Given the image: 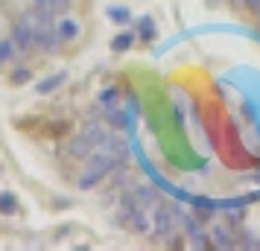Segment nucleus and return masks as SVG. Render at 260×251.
<instances>
[{"mask_svg": "<svg viewBox=\"0 0 260 251\" xmlns=\"http://www.w3.org/2000/svg\"><path fill=\"white\" fill-rule=\"evenodd\" d=\"M246 9H254V12H260V0H246Z\"/></svg>", "mask_w": 260, "mask_h": 251, "instance_id": "nucleus-18", "label": "nucleus"}, {"mask_svg": "<svg viewBox=\"0 0 260 251\" xmlns=\"http://www.w3.org/2000/svg\"><path fill=\"white\" fill-rule=\"evenodd\" d=\"M108 18L114 21V24H129V18L132 15L123 9V6H114V9H108Z\"/></svg>", "mask_w": 260, "mask_h": 251, "instance_id": "nucleus-15", "label": "nucleus"}, {"mask_svg": "<svg viewBox=\"0 0 260 251\" xmlns=\"http://www.w3.org/2000/svg\"><path fill=\"white\" fill-rule=\"evenodd\" d=\"M211 237H213V242L219 245V248H231L234 245V237L228 234V228H222V225H213L211 228Z\"/></svg>", "mask_w": 260, "mask_h": 251, "instance_id": "nucleus-7", "label": "nucleus"}, {"mask_svg": "<svg viewBox=\"0 0 260 251\" xmlns=\"http://www.w3.org/2000/svg\"><path fill=\"white\" fill-rule=\"evenodd\" d=\"M61 82H64V73H56V76H50L47 82H38V94H50V91H56Z\"/></svg>", "mask_w": 260, "mask_h": 251, "instance_id": "nucleus-11", "label": "nucleus"}, {"mask_svg": "<svg viewBox=\"0 0 260 251\" xmlns=\"http://www.w3.org/2000/svg\"><path fill=\"white\" fill-rule=\"evenodd\" d=\"M91 149H94V144H91L88 137H82V134H79V137H73V140H71V146H68V155H71V158H88V155H91Z\"/></svg>", "mask_w": 260, "mask_h": 251, "instance_id": "nucleus-4", "label": "nucleus"}, {"mask_svg": "<svg viewBox=\"0 0 260 251\" xmlns=\"http://www.w3.org/2000/svg\"><path fill=\"white\" fill-rule=\"evenodd\" d=\"M117 164H123V161H117V158H111L108 152H96V155H91V161H88V167H85V175L79 178V187L82 190H88V187H94L96 181L103 178V175H108V172H114V167Z\"/></svg>", "mask_w": 260, "mask_h": 251, "instance_id": "nucleus-1", "label": "nucleus"}, {"mask_svg": "<svg viewBox=\"0 0 260 251\" xmlns=\"http://www.w3.org/2000/svg\"><path fill=\"white\" fill-rule=\"evenodd\" d=\"M132 199L141 204V207H155V190L152 187H146V184L135 187V190H132Z\"/></svg>", "mask_w": 260, "mask_h": 251, "instance_id": "nucleus-6", "label": "nucleus"}, {"mask_svg": "<svg viewBox=\"0 0 260 251\" xmlns=\"http://www.w3.org/2000/svg\"><path fill=\"white\" fill-rule=\"evenodd\" d=\"M38 12H47V15H61L68 12V3L71 0H32Z\"/></svg>", "mask_w": 260, "mask_h": 251, "instance_id": "nucleus-5", "label": "nucleus"}, {"mask_svg": "<svg viewBox=\"0 0 260 251\" xmlns=\"http://www.w3.org/2000/svg\"><path fill=\"white\" fill-rule=\"evenodd\" d=\"M12 41H15V47H21V50L36 47V38H32V29H29L26 24H18V26H15Z\"/></svg>", "mask_w": 260, "mask_h": 251, "instance_id": "nucleus-3", "label": "nucleus"}, {"mask_svg": "<svg viewBox=\"0 0 260 251\" xmlns=\"http://www.w3.org/2000/svg\"><path fill=\"white\" fill-rule=\"evenodd\" d=\"M56 32H59V38H68V41H73V38L79 35V24H76V21H61Z\"/></svg>", "mask_w": 260, "mask_h": 251, "instance_id": "nucleus-9", "label": "nucleus"}, {"mask_svg": "<svg viewBox=\"0 0 260 251\" xmlns=\"http://www.w3.org/2000/svg\"><path fill=\"white\" fill-rule=\"evenodd\" d=\"M231 6L234 9H246V0H231Z\"/></svg>", "mask_w": 260, "mask_h": 251, "instance_id": "nucleus-19", "label": "nucleus"}, {"mask_svg": "<svg viewBox=\"0 0 260 251\" xmlns=\"http://www.w3.org/2000/svg\"><path fill=\"white\" fill-rule=\"evenodd\" d=\"M26 79H29V70H18V73L12 76V82H15V85H24Z\"/></svg>", "mask_w": 260, "mask_h": 251, "instance_id": "nucleus-17", "label": "nucleus"}, {"mask_svg": "<svg viewBox=\"0 0 260 251\" xmlns=\"http://www.w3.org/2000/svg\"><path fill=\"white\" fill-rule=\"evenodd\" d=\"M82 137H88V140L94 144V149H96L100 140L106 137V132H103V126H100V123H85V126H82Z\"/></svg>", "mask_w": 260, "mask_h": 251, "instance_id": "nucleus-8", "label": "nucleus"}, {"mask_svg": "<svg viewBox=\"0 0 260 251\" xmlns=\"http://www.w3.org/2000/svg\"><path fill=\"white\" fill-rule=\"evenodd\" d=\"M208 3H216V0H208Z\"/></svg>", "mask_w": 260, "mask_h": 251, "instance_id": "nucleus-20", "label": "nucleus"}, {"mask_svg": "<svg viewBox=\"0 0 260 251\" xmlns=\"http://www.w3.org/2000/svg\"><path fill=\"white\" fill-rule=\"evenodd\" d=\"M132 44H135V32H120V35L111 41V47L114 50H129Z\"/></svg>", "mask_w": 260, "mask_h": 251, "instance_id": "nucleus-14", "label": "nucleus"}, {"mask_svg": "<svg viewBox=\"0 0 260 251\" xmlns=\"http://www.w3.org/2000/svg\"><path fill=\"white\" fill-rule=\"evenodd\" d=\"M138 29H141V38H143V41H152V38H155V24H152V18H146V15H143L141 21H138Z\"/></svg>", "mask_w": 260, "mask_h": 251, "instance_id": "nucleus-10", "label": "nucleus"}, {"mask_svg": "<svg viewBox=\"0 0 260 251\" xmlns=\"http://www.w3.org/2000/svg\"><path fill=\"white\" fill-rule=\"evenodd\" d=\"M15 53H18V47H15V41H0V64L12 61V59H15Z\"/></svg>", "mask_w": 260, "mask_h": 251, "instance_id": "nucleus-12", "label": "nucleus"}, {"mask_svg": "<svg viewBox=\"0 0 260 251\" xmlns=\"http://www.w3.org/2000/svg\"><path fill=\"white\" fill-rule=\"evenodd\" d=\"M117 88H106V91H103V94H100V99H103V105H114V102H117Z\"/></svg>", "mask_w": 260, "mask_h": 251, "instance_id": "nucleus-16", "label": "nucleus"}, {"mask_svg": "<svg viewBox=\"0 0 260 251\" xmlns=\"http://www.w3.org/2000/svg\"><path fill=\"white\" fill-rule=\"evenodd\" d=\"M178 222H181V219L176 216L173 207H167V204H155V207H152V234H155V237L170 239L173 234H176Z\"/></svg>", "mask_w": 260, "mask_h": 251, "instance_id": "nucleus-2", "label": "nucleus"}, {"mask_svg": "<svg viewBox=\"0 0 260 251\" xmlns=\"http://www.w3.org/2000/svg\"><path fill=\"white\" fill-rule=\"evenodd\" d=\"M18 210V202H15L12 193H0V213H15Z\"/></svg>", "mask_w": 260, "mask_h": 251, "instance_id": "nucleus-13", "label": "nucleus"}]
</instances>
